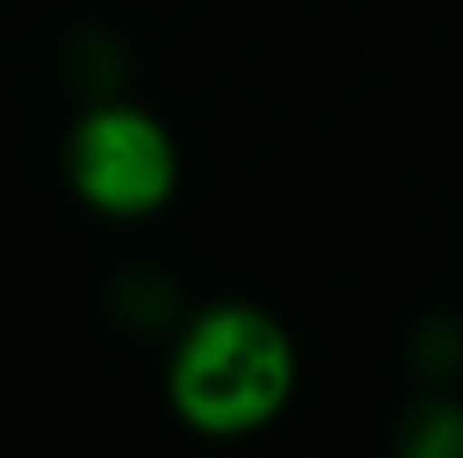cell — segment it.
I'll list each match as a JSON object with an SVG mask.
<instances>
[{"mask_svg": "<svg viewBox=\"0 0 463 458\" xmlns=\"http://www.w3.org/2000/svg\"><path fill=\"white\" fill-rule=\"evenodd\" d=\"M68 175L77 193L104 216H149L180 175L171 136L149 113L127 104H104L81 117L68 145Z\"/></svg>", "mask_w": 463, "mask_h": 458, "instance_id": "2", "label": "cell"}, {"mask_svg": "<svg viewBox=\"0 0 463 458\" xmlns=\"http://www.w3.org/2000/svg\"><path fill=\"white\" fill-rule=\"evenodd\" d=\"M293 341L266 310L225 302L203 310L171 355V405L203 436H248L293 396Z\"/></svg>", "mask_w": 463, "mask_h": 458, "instance_id": "1", "label": "cell"}, {"mask_svg": "<svg viewBox=\"0 0 463 458\" xmlns=\"http://www.w3.org/2000/svg\"><path fill=\"white\" fill-rule=\"evenodd\" d=\"M459 346L463 341L450 323H428V328H423V351H419L423 373H450V369L459 364Z\"/></svg>", "mask_w": 463, "mask_h": 458, "instance_id": "4", "label": "cell"}, {"mask_svg": "<svg viewBox=\"0 0 463 458\" xmlns=\"http://www.w3.org/2000/svg\"><path fill=\"white\" fill-rule=\"evenodd\" d=\"M401 450L414 458H463V409L446 400L419 405L405 423Z\"/></svg>", "mask_w": 463, "mask_h": 458, "instance_id": "3", "label": "cell"}]
</instances>
